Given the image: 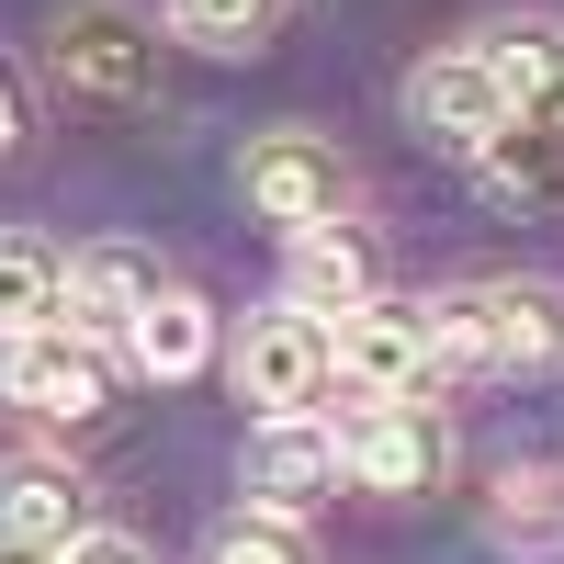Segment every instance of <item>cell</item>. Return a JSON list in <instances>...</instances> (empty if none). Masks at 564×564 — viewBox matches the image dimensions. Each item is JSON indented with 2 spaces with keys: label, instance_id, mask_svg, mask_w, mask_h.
<instances>
[{
  "label": "cell",
  "instance_id": "cell-10",
  "mask_svg": "<svg viewBox=\"0 0 564 564\" xmlns=\"http://www.w3.org/2000/svg\"><path fill=\"white\" fill-rule=\"evenodd\" d=\"M68 542H90V486L57 452L0 463V553H68Z\"/></svg>",
  "mask_w": 564,
  "mask_h": 564
},
{
  "label": "cell",
  "instance_id": "cell-21",
  "mask_svg": "<svg viewBox=\"0 0 564 564\" xmlns=\"http://www.w3.org/2000/svg\"><path fill=\"white\" fill-rule=\"evenodd\" d=\"M68 564H159L135 531H90V542H68Z\"/></svg>",
  "mask_w": 564,
  "mask_h": 564
},
{
  "label": "cell",
  "instance_id": "cell-5",
  "mask_svg": "<svg viewBox=\"0 0 564 564\" xmlns=\"http://www.w3.org/2000/svg\"><path fill=\"white\" fill-rule=\"evenodd\" d=\"M0 395L23 417H102L113 406V350L79 339V327H23V339H0Z\"/></svg>",
  "mask_w": 564,
  "mask_h": 564
},
{
  "label": "cell",
  "instance_id": "cell-17",
  "mask_svg": "<svg viewBox=\"0 0 564 564\" xmlns=\"http://www.w3.org/2000/svg\"><path fill=\"white\" fill-rule=\"evenodd\" d=\"M170 34L204 45V57H260L282 34V0H170Z\"/></svg>",
  "mask_w": 564,
  "mask_h": 564
},
{
  "label": "cell",
  "instance_id": "cell-7",
  "mask_svg": "<svg viewBox=\"0 0 564 564\" xmlns=\"http://www.w3.org/2000/svg\"><path fill=\"white\" fill-rule=\"evenodd\" d=\"M339 441H350V486H372V497H417V486H441V463H452L441 417L417 406V395H395V406H350Z\"/></svg>",
  "mask_w": 564,
  "mask_h": 564
},
{
  "label": "cell",
  "instance_id": "cell-20",
  "mask_svg": "<svg viewBox=\"0 0 564 564\" xmlns=\"http://www.w3.org/2000/svg\"><path fill=\"white\" fill-rule=\"evenodd\" d=\"M204 564H305V531L282 520V508H238V520L204 542Z\"/></svg>",
  "mask_w": 564,
  "mask_h": 564
},
{
  "label": "cell",
  "instance_id": "cell-6",
  "mask_svg": "<svg viewBox=\"0 0 564 564\" xmlns=\"http://www.w3.org/2000/svg\"><path fill=\"white\" fill-rule=\"evenodd\" d=\"M238 193L271 215V226H339V193H350V170H339V148L327 135H305V124H271V135H249V159H238Z\"/></svg>",
  "mask_w": 564,
  "mask_h": 564
},
{
  "label": "cell",
  "instance_id": "cell-4",
  "mask_svg": "<svg viewBox=\"0 0 564 564\" xmlns=\"http://www.w3.org/2000/svg\"><path fill=\"white\" fill-rule=\"evenodd\" d=\"M339 384L361 395V406H395V395H430V372H441V350H430V294H372V305H350L339 327Z\"/></svg>",
  "mask_w": 564,
  "mask_h": 564
},
{
  "label": "cell",
  "instance_id": "cell-12",
  "mask_svg": "<svg viewBox=\"0 0 564 564\" xmlns=\"http://www.w3.org/2000/svg\"><path fill=\"white\" fill-rule=\"evenodd\" d=\"M486 327H497V372H542V361H564V282H542V271H497V282H486Z\"/></svg>",
  "mask_w": 564,
  "mask_h": 564
},
{
  "label": "cell",
  "instance_id": "cell-9",
  "mask_svg": "<svg viewBox=\"0 0 564 564\" xmlns=\"http://www.w3.org/2000/svg\"><path fill=\"white\" fill-rule=\"evenodd\" d=\"M170 294L159 282V260L135 249V238H90V249H68V294H57V316L79 327V339H124L135 316H148Z\"/></svg>",
  "mask_w": 564,
  "mask_h": 564
},
{
  "label": "cell",
  "instance_id": "cell-22",
  "mask_svg": "<svg viewBox=\"0 0 564 564\" xmlns=\"http://www.w3.org/2000/svg\"><path fill=\"white\" fill-rule=\"evenodd\" d=\"M12 148H23V79L0 68V159H12Z\"/></svg>",
  "mask_w": 564,
  "mask_h": 564
},
{
  "label": "cell",
  "instance_id": "cell-3",
  "mask_svg": "<svg viewBox=\"0 0 564 564\" xmlns=\"http://www.w3.org/2000/svg\"><path fill=\"white\" fill-rule=\"evenodd\" d=\"M406 124L475 159V148H497V135L520 124V102H508V79H497L486 45H430V57L406 68Z\"/></svg>",
  "mask_w": 564,
  "mask_h": 564
},
{
  "label": "cell",
  "instance_id": "cell-8",
  "mask_svg": "<svg viewBox=\"0 0 564 564\" xmlns=\"http://www.w3.org/2000/svg\"><path fill=\"white\" fill-rule=\"evenodd\" d=\"M238 475H249V508H316L327 486L350 475V441L327 430V417H260L249 430V452H238Z\"/></svg>",
  "mask_w": 564,
  "mask_h": 564
},
{
  "label": "cell",
  "instance_id": "cell-1",
  "mask_svg": "<svg viewBox=\"0 0 564 564\" xmlns=\"http://www.w3.org/2000/svg\"><path fill=\"white\" fill-rule=\"evenodd\" d=\"M226 384H238V406H260V417H316V395L339 384V339H327V316H305V305L249 316L238 350H226Z\"/></svg>",
  "mask_w": 564,
  "mask_h": 564
},
{
  "label": "cell",
  "instance_id": "cell-13",
  "mask_svg": "<svg viewBox=\"0 0 564 564\" xmlns=\"http://www.w3.org/2000/svg\"><path fill=\"white\" fill-rule=\"evenodd\" d=\"M282 305H305V316H350V305H372V249L350 238V226H305L294 260H282Z\"/></svg>",
  "mask_w": 564,
  "mask_h": 564
},
{
  "label": "cell",
  "instance_id": "cell-19",
  "mask_svg": "<svg viewBox=\"0 0 564 564\" xmlns=\"http://www.w3.org/2000/svg\"><path fill=\"white\" fill-rule=\"evenodd\" d=\"M430 350H441V372H497L486 282H452V294H430Z\"/></svg>",
  "mask_w": 564,
  "mask_h": 564
},
{
  "label": "cell",
  "instance_id": "cell-23",
  "mask_svg": "<svg viewBox=\"0 0 564 564\" xmlns=\"http://www.w3.org/2000/svg\"><path fill=\"white\" fill-rule=\"evenodd\" d=\"M0 564H68V553H0Z\"/></svg>",
  "mask_w": 564,
  "mask_h": 564
},
{
  "label": "cell",
  "instance_id": "cell-11",
  "mask_svg": "<svg viewBox=\"0 0 564 564\" xmlns=\"http://www.w3.org/2000/svg\"><path fill=\"white\" fill-rule=\"evenodd\" d=\"M475 45L497 57V79H508V102H520V124L564 135V23L520 12V23H497V34H475Z\"/></svg>",
  "mask_w": 564,
  "mask_h": 564
},
{
  "label": "cell",
  "instance_id": "cell-2",
  "mask_svg": "<svg viewBox=\"0 0 564 564\" xmlns=\"http://www.w3.org/2000/svg\"><path fill=\"white\" fill-rule=\"evenodd\" d=\"M45 68H57L68 102H148L159 90V23L148 12H124V0H79V12L45 34Z\"/></svg>",
  "mask_w": 564,
  "mask_h": 564
},
{
  "label": "cell",
  "instance_id": "cell-18",
  "mask_svg": "<svg viewBox=\"0 0 564 564\" xmlns=\"http://www.w3.org/2000/svg\"><path fill=\"white\" fill-rule=\"evenodd\" d=\"M475 170H486V193H508V204H542V193H564V135H542V124H508L497 148H475Z\"/></svg>",
  "mask_w": 564,
  "mask_h": 564
},
{
  "label": "cell",
  "instance_id": "cell-15",
  "mask_svg": "<svg viewBox=\"0 0 564 564\" xmlns=\"http://www.w3.org/2000/svg\"><path fill=\"white\" fill-rule=\"evenodd\" d=\"M486 542L497 553H564V475H553V463H508V475H497Z\"/></svg>",
  "mask_w": 564,
  "mask_h": 564
},
{
  "label": "cell",
  "instance_id": "cell-14",
  "mask_svg": "<svg viewBox=\"0 0 564 564\" xmlns=\"http://www.w3.org/2000/svg\"><path fill=\"white\" fill-rule=\"evenodd\" d=\"M124 361L148 372V384H193V372L215 361V305H204V294H181V282H170V294H159L148 316L124 327Z\"/></svg>",
  "mask_w": 564,
  "mask_h": 564
},
{
  "label": "cell",
  "instance_id": "cell-16",
  "mask_svg": "<svg viewBox=\"0 0 564 564\" xmlns=\"http://www.w3.org/2000/svg\"><path fill=\"white\" fill-rule=\"evenodd\" d=\"M57 294H68V260L45 238H0V339L23 327H57Z\"/></svg>",
  "mask_w": 564,
  "mask_h": 564
}]
</instances>
